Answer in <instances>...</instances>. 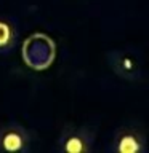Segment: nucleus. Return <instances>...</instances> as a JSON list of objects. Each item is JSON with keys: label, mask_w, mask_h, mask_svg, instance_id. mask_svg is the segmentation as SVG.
I'll list each match as a JSON object with an SVG mask.
<instances>
[{"label": "nucleus", "mask_w": 149, "mask_h": 153, "mask_svg": "<svg viewBox=\"0 0 149 153\" xmlns=\"http://www.w3.org/2000/svg\"><path fill=\"white\" fill-rule=\"evenodd\" d=\"M95 131L88 126L66 124L56 140V150L61 153H88L93 148Z\"/></svg>", "instance_id": "1"}, {"label": "nucleus", "mask_w": 149, "mask_h": 153, "mask_svg": "<svg viewBox=\"0 0 149 153\" xmlns=\"http://www.w3.org/2000/svg\"><path fill=\"white\" fill-rule=\"evenodd\" d=\"M109 150L115 153H144L147 150L146 134L138 124H123L115 131Z\"/></svg>", "instance_id": "2"}, {"label": "nucleus", "mask_w": 149, "mask_h": 153, "mask_svg": "<svg viewBox=\"0 0 149 153\" xmlns=\"http://www.w3.org/2000/svg\"><path fill=\"white\" fill-rule=\"evenodd\" d=\"M16 21L8 16H0V54H10L18 45Z\"/></svg>", "instance_id": "5"}, {"label": "nucleus", "mask_w": 149, "mask_h": 153, "mask_svg": "<svg viewBox=\"0 0 149 153\" xmlns=\"http://www.w3.org/2000/svg\"><path fill=\"white\" fill-rule=\"evenodd\" d=\"M31 148V134L21 123L8 121L0 126V152L26 153Z\"/></svg>", "instance_id": "3"}, {"label": "nucleus", "mask_w": 149, "mask_h": 153, "mask_svg": "<svg viewBox=\"0 0 149 153\" xmlns=\"http://www.w3.org/2000/svg\"><path fill=\"white\" fill-rule=\"evenodd\" d=\"M109 67L119 78L127 81H136L141 78V64L132 51L114 50L108 54Z\"/></svg>", "instance_id": "4"}]
</instances>
